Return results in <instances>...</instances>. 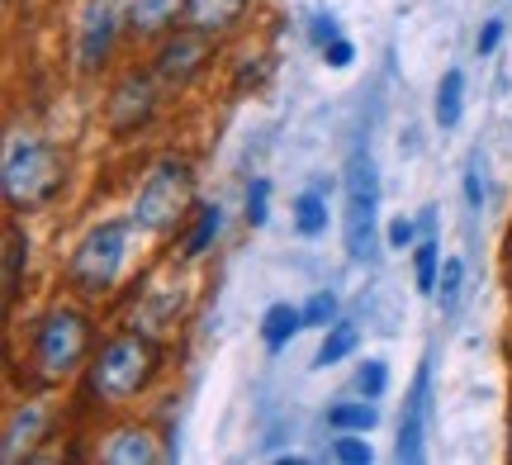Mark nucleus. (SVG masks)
<instances>
[{"label":"nucleus","mask_w":512,"mask_h":465,"mask_svg":"<svg viewBox=\"0 0 512 465\" xmlns=\"http://www.w3.org/2000/svg\"><path fill=\"white\" fill-rule=\"evenodd\" d=\"M62 176L67 171H62L57 148L38 143V138H24V143H10V152H5L0 186H5V200L15 209H38L62 190Z\"/></svg>","instance_id":"f257e3e1"},{"label":"nucleus","mask_w":512,"mask_h":465,"mask_svg":"<svg viewBox=\"0 0 512 465\" xmlns=\"http://www.w3.org/2000/svg\"><path fill=\"white\" fill-rule=\"evenodd\" d=\"M152 375H157L152 342L138 333H124L100 347V356H95V366H91V390L105 404H124V399H133V394L143 390Z\"/></svg>","instance_id":"f03ea898"},{"label":"nucleus","mask_w":512,"mask_h":465,"mask_svg":"<svg viewBox=\"0 0 512 465\" xmlns=\"http://www.w3.org/2000/svg\"><path fill=\"white\" fill-rule=\"evenodd\" d=\"M190 190H195V181H190V162H181V157H162L157 167L147 171L143 190H138L133 224L147 228V233H166V228L190 209Z\"/></svg>","instance_id":"7ed1b4c3"},{"label":"nucleus","mask_w":512,"mask_h":465,"mask_svg":"<svg viewBox=\"0 0 512 465\" xmlns=\"http://www.w3.org/2000/svg\"><path fill=\"white\" fill-rule=\"evenodd\" d=\"M86 347H91V323L76 314V309H53V314L38 323L34 333V361L43 380H62L72 375L81 361H86Z\"/></svg>","instance_id":"20e7f679"},{"label":"nucleus","mask_w":512,"mask_h":465,"mask_svg":"<svg viewBox=\"0 0 512 465\" xmlns=\"http://www.w3.org/2000/svg\"><path fill=\"white\" fill-rule=\"evenodd\" d=\"M375 214H380V171L366 152L347 162V252L351 261L375 257Z\"/></svg>","instance_id":"39448f33"},{"label":"nucleus","mask_w":512,"mask_h":465,"mask_svg":"<svg viewBox=\"0 0 512 465\" xmlns=\"http://www.w3.org/2000/svg\"><path fill=\"white\" fill-rule=\"evenodd\" d=\"M128 257V224H100L72 257V285L81 295H105Z\"/></svg>","instance_id":"423d86ee"},{"label":"nucleus","mask_w":512,"mask_h":465,"mask_svg":"<svg viewBox=\"0 0 512 465\" xmlns=\"http://www.w3.org/2000/svg\"><path fill=\"white\" fill-rule=\"evenodd\" d=\"M119 19H124L119 0H86V10H81V38H76V53H81L86 72L105 62L114 34H119Z\"/></svg>","instance_id":"0eeeda50"},{"label":"nucleus","mask_w":512,"mask_h":465,"mask_svg":"<svg viewBox=\"0 0 512 465\" xmlns=\"http://www.w3.org/2000/svg\"><path fill=\"white\" fill-rule=\"evenodd\" d=\"M427 413H432V366L422 361L418 366V380H413V394L403 399V423H399V461H422L427 447H422V437H427Z\"/></svg>","instance_id":"6e6552de"},{"label":"nucleus","mask_w":512,"mask_h":465,"mask_svg":"<svg viewBox=\"0 0 512 465\" xmlns=\"http://www.w3.org/2000/svg\"><path fill=\"white\" fill-rule=\"evenodd\" d=\"M204 62H209V38H204V29H190V34H176L162 48L157 76H162V86H176V91H181V86H190V81L204 72Z\"/></svg>","instance_id":"1a4fd4ad"},{"label":"nucleus","mask_w":512,"mask_h":465,"mask_svg":"<svg viewBox=\"0 0 512 465\" xmlns=\"http://www.w3.org/2000/svg\"><path fill=\"white\" fill-rule=\"evenodd\" d=\"M147 114H152V81L147 76H128L110 100V124L119 133H128V129H138Z\"/></svg>","instance_id":"9d476101"},{"label":"nucleus","mask_w":512,"mask_h":465,"mask_svg":"<svg viewBox=\"0 0 512 465\" xmlns=\"http://www.w3.org/2000/svg\"><path fill=\"white\" fill-rule=\"evenodd\" d=\"M242 10H247V0H185V24L204 29V34H219Z\"/></svg>","instance_id":"9b49d317"},{"label":"nucleus","mask_w":512,"mask_h":465,"mask_svg":"<svg viewBox=\"0 0 512 465\" xmlns=\"http://www.w3.org/2000/svg\"><path fill=\"white\" fill-rule=\"evenodd\" d=\"M299 328H304V309H294V304H271L266 318H261V337H266V347H271V352H280Z\"/></svg>","instance_id":"f8f14e48"},{"label":"nucleus","mask_w":512,"mask_h":465,"mask_svg":"<svg viewBox=\"0 0 512 465\" xmlns=\"http://www.w3.org/2000/svg\"><path fill=\"white\" fill-rule=\"evenodd\" d=\"M157 456H162V451L152 447V437H147V432H119V437H114L110 447H105V461L110 465H138V461H157Z\"/></svg>","instance_id":"ddd939ff"},{"label":"nucleus","mask_w":512,"mask_h":465,"mask_svg":"<svg viewBox=\"0 0 512 465\" xmlns=\"http://www.w3.org/2000/svg\"><path fill=\"white\" fill-rule=\"evenodd\" d=\"M43 423H48V413L38 409V404H29V409H19L15 418H10V432H5V461L15 465L19 461V442L29 447V442H38V432H43Z\"/></svg>","instance_id":"4468645a"},{"label":"nucleus","mask_w":512,"mask_h":465,"mask_svg":"<svg viewBox=\"0 0 512 465\" xmlns=\"http://www.w3.org/2000/svg\"><path fill=\"white\" fill-rule=\"evenodd\" d=\"M185 10V0H133V10H128V24L138 29V34H157L162 24Z\"/></svg>","instance_id":"2eb2a0df"},{"label":"nucleus","mask_w":512,"mask_h":465,"mask_svg":"<svg viewBox=\"0 0 512 465\" xmlns=\"http://www.w3.org/2000/svg\"><path fill=\"white\" fill-rule=\"evenodd\" d=\"M24 261H29V238H24V228H19V224H5V299L19 295Z\"/></svg>","instance_id":"dca6fc26"},{"label":"nucleus","mask_w":512,"mask_h":465,"mask_svg":"<svg viewBox=\"0 0 512 465\" xmlns=\"http://www.w3.org/2000/svg\"><path fill=\"white\" fill-rule=\"evenodd\" d=\"M460 105H465V76L451 67L441 76V91H437V124L441 129H456L460 124Z\"/></svg>","instance_id":"f3484780"},{"label":"nucleus","mask_w":512,"mask_h":465,"mask_svg":"<svg viewBox=\"0 0 512 465\" xmlns=\"http://www.w3.org/2000/svg\"><path fill=\"white\" fill-rule=\"evenodd\" d=\"M294 228H299L304 238H318V233L328 228V205H323L318 190H304V195L294 200Z\"/></svg>","instance_id":"a211bd4d"},{"label":"nucleus","mask_w":512,"mask_h":465,"mask_svg":"<svg viewBox=\"0 0 512 465\" xmlns=\"http://www.w3.org/2000/svg\"><path fill=\"white\" fill-rule=\"evenodd\" d=\"M219 228H223V209L219 205H200V219H195L190 238H185V257H204L209 242L219 238Z\"/></svg>","instance_id":"6ab92c4d"},{"label":"nucleus","mask_w":512,"mask_h":465,"mask_svg":"<svg viewBox=\"0 0 512 465\" xmlns=\"http://www.w3.org/2000/svg\"><path fill=\"white\" fill-rule=\"evenodd\" d=\"M328 423L337 432H370L375 423H380V413H375V404H332L328 409Z\"/></svg>","instance_id":"aec40b11"},{"label":"nucleus","mask_w":512,"mask_h":465,"mask_svg":"<svg viewBox=\"0 0 512 465\" xmlns=\"http://www.w3.org/2000/svg\"><path fill=\"white\" fill-rule=\"evenodd\" d=\"M356 323H337L328 337H323V352H318V366H337V361H347L356 352Z\"/></svg>","instance_id":"412c9836"},{"label":"nucleus","mask_w":512,"mask_h":465,"mask_svg":"<svg viewBox=\"0 0 512 465\" xmlns=\"http://www.w3.org/2000/svg\"><path fill=\"white\" fill-rule=\"evenodd\" d=\"M460 280H465V261H460V257H446V261H441V276H437V299H441V309H446V314H456Z\"/></svg>","instance_id":"4be33fe9"},{"label":"nucleus","mask_w":512,"mask_h":465,"mask_svg":"<svg viewBox=\"0 0 512 465\" xmlns=\"http://www.w3.org/2000/svg\"><path fill=\"white\" fill-rule=\"evenodd\" d=\"M437 257H441V247L432 238L418 242V290L422 295H437Z\"/></svg>","instance_id":"5701e85b"},{"label":"nucleus","mask_w":512,"mask_h":465,"mask_svg":"<svg viewBox=\"0 0 512 465\" xmlns=\"http://www.w3.org/2000/svg\"><path fill=\"white\" fill-rule=\"evenodd\" d=\"M384 385H389V371H384V361H366V366L356 371V390L366 394V399H380Z\"/></svg>","instance_id":"b1692460"},{"label":"nucleus","mask_w":512,"mask_h":465,"mask_svg":"<svg viewBox=\"0 0 512 465\" xmlns=\"http://www.w3.org/2000/svg\"><path fill=\"white\" fill-rule=\"evenodd\" d=\"M332 314H337V299L323 290V295H313L309 304H304V328H328Z\"/></svg>","instance_id":"393cba45"},{"label":"nucleus","mask_w":512,"mask_h":465,"mask_svg":"<svg viewBox=\"0 0 512 465\" xmlns=\"http://www.w3.org/2000/svg\"><path fill=\"white\" fill-rule=\"evenodd\" d=\"M332 456L347 465H366L370 461V442H361V437H337L332 442Z\"/></svg>","instance_id":"a878e982"},{"label":"nucleus","mask_w":512,"mask_h":465,"mask_svg":"<svg viewBox=\"0 0 512 465\" xmlns=\"http://www.w3.org/2000/svg\"><path fill=\"white\" fill-rule=\"evenodd\" d=\"M266 200H271V186H266V181H252V190H247V224L252 228L266 224Z\"/></svg>","instance_id":"bb28decb"},{"label":"nucleus","mask_w":512,"mask_h":465,"mask_svg":"<svg viewBox=\"0 0 512 465\" xmlns=\"http://www.w3.org/2000/svg\"><path fill=\"white\" fill-rule=\"evenodd\" d=\"M351 57H356V48H351L347 38H332L328 48H323V62H328V67H337V72H342V67H351Z\"/></svg>","instance_id":"cd10ccee"},{"label":"nucleus","mask_w":512,"mask_h":465,"mask_svg":"<svg viewBox=\"0 0 512 465\" xmlns=\"http://www.w3.org/2000/svg\"><path fill=\"white\" fill-rule=\"evenodd\" d=\"M498 38H503V19H489V24H484V34H479V57L494 53Z\"/></svg>","instance_id":"c85d7f7f"},{"label":"nucleus","mask_w":512,"mask_h":465,"mask_svg":"<svg viewBox=\"0 0 512 465\" xmlns=\"http://www.w3.org/2000/svg\"><path fill=\"white\" fill-rule=\"evenodd\" d=\"M389 247H413V224H408V219H394V224H389Z\"/></svg>","instance_id":"c756f323"},{"label":"nucleus","mask_w":512,"mask_h":465,"mask_svg":"<svg viewBox=\"0 0 512 465\" xmlns=\"http://www.w3.org/2000/svg\"><path fill=\"white\" fill-rule=\"evenodd\" d=\"M332 38H337V19H332V15H318V19H313V43H323V48H328Z\"/></svg>","instance_id":"7c9ffc66"},{"label":"nucleus","mask_w":512,"mask_h":465,"mask_svg":"<svg viewBox=\"0 0 512 465\" xmlns=\"http://www.w3.org/2000/svg\"><path fill=\"white\" fill-rule=\"evenodd\" d=\"M465 195H470V205H484V186H479V176H475V171H470V176H465Z\"/></svg>","instance_id":"2f4dec72"}]
</instances>
